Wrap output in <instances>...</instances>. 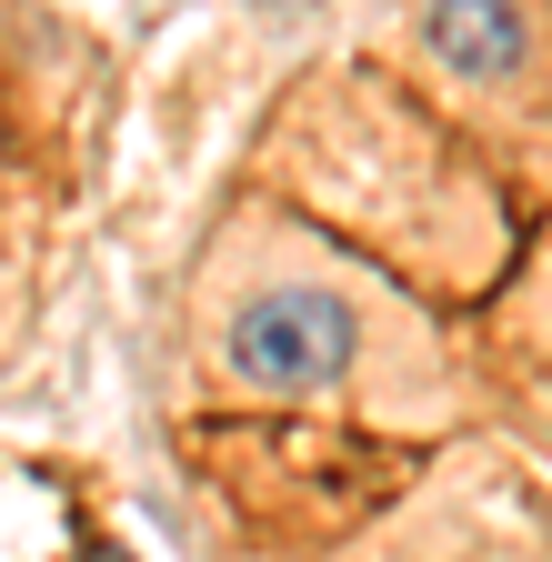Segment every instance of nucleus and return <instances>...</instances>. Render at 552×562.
I'll use <instances>...</instances> for the list:
<instances>
[{
	"mask_svg": "<svg viewBox=\"0 0 552 562\" xmlns=\"http://www.w3.org/2000/svg\"><path fill=\"white\" fill-rule=\"evenodd\" d=\"M362 351V312L331 292V281H261V292L222 322V372L251 392H331Z\"/></svg>",
	"mask_w": 552,
	"mask_h": 562,
	"instance_id": "nucleus-1",
	"label": "nucleus"
},
{
	"mask_svg": "<svg viewBox=\"0 0 552 562\" xmlns=\"http://www.w3.org/2000/svg\"><path fill=\"white\" fill-rule=\"evenodd\" d=\"M432 50H442L452 81H522L532 70V41H522L512 0H432Z\"/></svg>",
	"mask_w": 552,
	"mask_h": 562,
	"instance_id": "nucleus-2",
	"label": "nucleus"
}]
</instances>
